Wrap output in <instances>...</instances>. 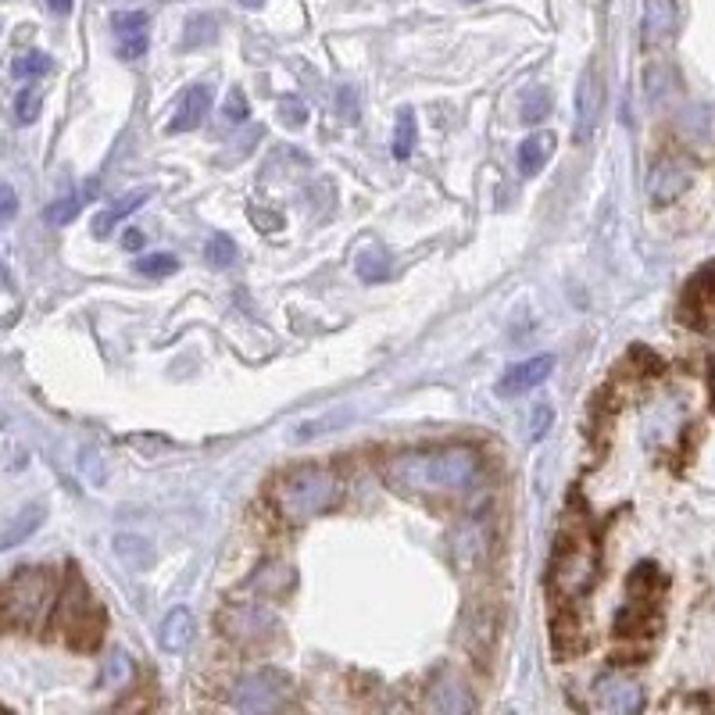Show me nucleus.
<instances>
[{
    "label": "nucleus",
    "instance_id": "1",
    "mask_svg": "<svg viewBox=\"0 0 715 715\" xmlns=\"http://www.w3.org/2000/svg\"><path fill=\"white\" fill-rule=\"evenodd\" d=\"M483 476L480 451L448 443V448L400 451L383 465L386 486L408 497H458L476 486Z\"/></svg>",
    "mask_w": 715,
    "mask_h": 715
},
{
    "label": "nucleus",
    "instance_id": "2",
    "mask_svg": "<svg viewBox=\"0 0 715 715\" xmlns=\"http://www.w3.org/2000/svg\"><path fill=\"white\" fill-rule=\"evenodd\" d=\"M340 480L333 469L326 465H297L272 483V508L279 512L286 522H308L315 515L329 512L340 501Z\"/></svg>",
    "mask_w": 715,
    "mask_h": 715
},
{
    "label": "nucleus",
    "instance_id": "3",
    "mask_svg": "<svg viewBox=\"0 0 715 715\" xmlns=\"http://www.w3.org/2000/svg\"><path fill=\"white\" fill-rule=\"evenodd\" d=\"M54 580L43 569H19L0 586V626L36 629L54 605Z\"/></svg>",
    "mask_w": 715,
    "mask_h": 715
},
{
    "label": "nucleus",
    "instance_id": "4",
    "mask_svg": "<svg viewBox=\"0 0 715 715\" xmlns=\"http://www.w3.org/2000/svg\"><path fill=\"white\" fill-rule=\"evenodd\" d=\"M54 629L76 651H94L100 637H105V612H100V605L79 576H68L65 591L57 594Z\"/></svg>",
    "mask_w": 715,
    "mask_h": 715
},
{
    "label": "nucleus",
    "instance_id": "5",
    "mask_svg": "<svg viewBox=\"0 0 715 715\" xmlns=\"http://www.w3.org/2000/svg\"><path fill=\"white\" fill-rule=\"evenodd\" d=\"M597 583V551L583 537H562L551 558V586L562 601H576L591 594Z\"/></svg>",
    "mask_w": 715,
    "mask_h": 715
},
{
    "label": "nucleus",
    "instance_id": "6",
    "mask_svg": "<svg viewBox=\"0 0 715 715\" xmlns=\"http://www.w3.org/2000/svg\"><path fill=\"white\" fill-rule=\"evenodd\" d=\"M219 626L229 640L240 644V648H268L279 629L276 615L265 605H251V601H243V605H226L219 615Z\"/></svg>",
    "mask_w": 715,
    "mask_h": 715
},
{
    "label": "nucleus",
    "instance_id": "7",
    "mask_svg": "<svg viewBox=\"0 0 715 715\" xmlns=\"http://www.w3.org/2000/svg\"><path fill=\"white\" fill-rule=\"evenodd\" d=\"M286 694H290V680L276 669H254L248 676H240L233 686V705L248 715H262V712H279L286 705Z\"/></svg>",
    "mask_w": 715,
    "mask_h": 715
},
{
    "label": "nucleus",
    "instance_id": "8",
    "mask_svg": "<svg viewBox=\"0 0 715 715\" xmlns=\"http://www.w3.org/2000/svg\"><path fill=\"white\" fill-rule=\"evenodd\" d=\"M601 111H605V82H601V72L591 62L583 68L580 86H576V125H572V140L576 143L591 140L601 122Z\"/></svg>",
    "mask_w": 715,
    "mask_h": 715
},
{
    "label": "nucleus",
    "instance_id": "9",
    "mask_svg": "<svg viewBox=\"0 0 715 715\" xmlns=\"http://www.w3.org/2000/svg\"><path fill=\"white\" fill-rule=\"evenodd\" d=\"M594 705L601 712L629 715L644 708V691L629 676H623V672H608V676L594 680Z\"/></svg>",
    "mask_w": 715,
    "mask_h": 715
},
{
    "label": "nucleus",
    "instance_id": "10",
    "mask_svg": "<svg viewBox=\"0 0 715 715\" xmlns=\"http://www.w3.org/2000/svg\"><path fill=\"white\" fill-rule=\"evenodd\" d=\"M551 372H554V358L551 354H537V358H529V362L512 365L505 376L497 380V394L501 397H522L526 391H534V386H540L543 380H548Z\"/></svg>",
    "mask_w": 715,
    "mask_h": 715
},
{
    "label": "nucleus",
    "instance_id": "11",
    "mask_svg": "<svg viewBox=\"0 0 715 715\" xmlns=\"http://www.w3.org/2000/svg\"><path fill=\"white\" fill-rule=\"evenodd\" d=\"M686 186H691V168L676 162V157H662L648 176V194L654 205H672Z\"/></svg>",
    "mask_w": 715,
    "mask_h": 715
},
{
    "label": "nucleus",
    "instance_id": "12",
    "mask_svg": "<svg viewBox=\"0 0 715 715\" xmlns=\"http://www.w3.org/2000/svg\"><path fill=\"white\" fill-rule=\"evenodd\" d=\"M208 108H211V86L208 82H194L186 86L179 105H176V114H172L168 129L172 133H194V129L208 119Z\"/></svg>",
    "mask_w": 715,
    "mask_h": 715
},
{
    "label": "nucleus",
    "instance_id": "13",
    "mask_svg": "<svg viewBox=\"0 0 715 715\" xmlns=\"http://www.w3.org/2000/svg\"><path fill=\"white\" fill-rule=\"evenodd\" d=\"M111 25H114V40H119V54L125 62H136V57L147 54V14L119 11L111 19Z\"/></svg>",
    "mask_w": 715,
    "mask_h": 715
},
{
    "label": "nucleus",
    "instance_id": "14",
    "mask_svg": "<svg viewBox=\"0 0 715 715\" xmlns=\"http://www.w3.org/2000/svg\"><path fill=\"white\" fill-rule=\"evenodd\" d=\"M644 43L658 47L676 29V0H644Z\"/></svg>",
    "mask_w": 715,
    "mask_h": 715
},
{
    "label": "nucleus",
    "instance_id": "15",
    "mask_svg": "<svg viewBox=\"0 0 715 715\" xmlns=\"http://www.w3.org/2000/svg\"><path fill=\"white\" fill-rule=\"evenodd\" d=\"M194 637H197V623L190 608H172L162 619V629H157V640H162L165 651H186Z\"/></svg>",
    "mask_w": 715,
    "mask_h": 715
},
{
    "label": "nucleus",
    "instance_id": "16",
    "mask_svg": "<svg viewBox=\"0 0 715 715\" xmlns=\"http://www.w3.org/2000/svg\"><path fill=\"white\" fill-rule=\"evenodd\" d=\"M43 519H47V508L43 505H25L19 515H11L8 526L0 529V551H11V548H19V543H25L43 526Z\"/></svg>",
    "mask_w": 715,
    "mask_h": 715
},
{
    "label": "nucleus",
    "instance_id": "17",
    "mask_svg": "<svg viewBox=\"0 0 715 715\" xmlns=\"http://www.w3.org/2000/svg\"><path fill=\"white\" fill-rule=\"evenodd\" d=\"M151 197V190H133V194H125L119 205H111L108 211H100L97 219H94V237L97 240H105L111 229H114V222H122L125 215H133V211H140L143 208V200Z\"/></svg>",
    "mask_w": 715,
    "mask_h": 715
},
{
    "label": "nucleus",
    "instance_id": "18",
    "mask_svg": "<svg viewBox=\"0 0 715 715\" xmlns=\"http://www.w3.org/2000/svg\"><path fill=\"white\" fill-rule=\"evenodd\" d=\"M551 151H554V136L551 133H534L529 140H522V147H519V172H522V176H537V172L548 165Z\"/></svg>",
    "mask_w": 715,
    "mask_h": 715
},
{
    "label": "nucleus",
    "instance_id": "19",
    "mask_svg": "<svg viewBox=\"0 0 715 715\" xmlns=\"http://www.w3.org/2000/svg\"><path fill=\"white\" fill-rule=\"evenodd\" d=\"M415 143H419V122H415V111L405 108L397 111V122H394V157L397 162H408L415 154Z\"/></svg>",
    "mask_w": 715,
    "mask_h": 715
},
{
    "label": "nucleus",
    "instance_id": "20",
    "mask_svg": "<svg viewBox=\"0 0 715 715\" xmlns=\"http://www.w3.org/2000/svg\"><path fill=\"white\" fill-rule=\"evenodd\" d=\"M354 268H358V276H362L365 283H380V279L391 276V268H394L391 251H383V248H369V251L358 254Z\"/></svg>",
    "mask_w": 715,
    "mask_h": 715
},
{
    "label": "nucleus",
    "instance_id": "21",
    "mask_svg": "<svg viewBox=\"0 0 715 715\" xmlns=\"http://www.w3.org/2000/svg\"><path fill=\"white\" fill-rule=\"evenodd\" d=\"M114 551H119V558L129 565V569H147L154 562V551H151V543L147 540H140V537H119L114 540Z\"/></svg>",
    "mask_w": 715,
    "mask_h": 715
},
{
    "label": "nucleus",
    "instance_id": "22",
    "mask_svg": "<svg viewBox=\"0 0 715 715\" xmlns=\"http://www.w3.org/2000/svg\"><path fill=\"white\" fill-rule=\"evenodd\" d=\"M437 712H465L472 708V697L462 683H448V686H433V701H429Z\"/></svg>",
    "mask_w": 715,
    "mask_h": 715
},
{
    "label": "nucleus",
    "instance_id": "23",
    "mask_svg": "<svg viewBox=\"0 0 715 715\" xmlns=\"http://www.w3.org/2000/svg\"><path fill=\"white\" fill-rule=\"evenodd\" d=\"M205 257H208L211 268H229V265L237 262V243L229 240L226 233H215V237L205 243Z\"/></svg>",
    "mask_w": 715,
    "mask_h": 715
},
{
    "label": "nucleus",
    "instance_id": "24",
    "mask_svg": "<svg viewBox=\"0 0 715 715\" xmlns=\"http://www.w3.org/2000/svg\"><path fill=\"white\" fill-rule=\"evenodd\" d=\"M179 268V257H172V254H143V257H136V272L140 276H151V279H165V276H172V272Z\"/></svg>",
    "mask_w": 715,
    "mask_h": 715
},
{
    "label": "nucleus",
    "instance_id": "25",
    "mask_svg": "<svg viewBox=\"0 0 715 715\" xmlns=\"http://www.w3.org/2000/svg\"><path fill=\"white\" fill-rule=\"evenodd\" d=\"M11 72H14V76H19V79H36V76H47V72H51V57L43 54V51H29V54H22V57H14Z\"/></svg>",
    "mask_w": 715,
    "mask_h": 715
},
{
    "label": "nucleus",
    "instance_id": "26",
    "mask_svg": "<svg viewBox=\"0 0 715 715\" xmlns=\"http://www.w3.org/2000/svg\"><path fill=\"white\" fill-rule=\"evenodd\" d=\"M543 114H551V94L543 86H529L522 94V119L526 122H540Z\"/></svg>",
    "mask_w": 715,
    "mask_h": 715
},
{
    "label": "nucleus",
    "instance_id": "27",
    "mask_svg": "<svg viewBox=\"0 0 715 715\" xmlns=\"http://www.w3.org/2000/svg\"><path fill=\"white\" fill-rule=\"evenodd\" d=\"M205 40H215V19H205V14H197V19H190V25H186L183 47L194 51V47H200Z\"/></svg>",
    "mask_w": 715,
    "mask_h": 715
},
{
    "label": "nucleus",
    "instance_id": "28",
    "mask_svg": "<svg viewBox=\"0 0 715 715\" xmlns=\"http://www.w3.org/2000/svg\"><path fill=\"white\" fill-rule=\"evenodd\" d=\"M14 114H19L22 125L36 122V114H40V94L33 90V86H25V90L14 97Z\"/></svg>",
    "mask_w": 715,
    "mask_h": 715
},
{
    "label": "nucleus",
    "instance_id": "29",
    "mask_svg": "<svg viewBox=\"0 0 715 715\" xmlns=\"http://www.w3.org/2000/svg\"><path fill=\"white\" fill-rule=\"evenodd\" d=\"M222 111H226V122H248V114H251L248 94H243L240 86H237V90H229V94H226V108H222Z\"/></svg>",
    "mask_w": 715,
    "mask_h": 715
},
{
    "label": "nucleus",
    "instance_id": "30",
    "mask_svg": "<svg viewBox=\"0 0 715 715\" xmlns=\"http://www.w3.org/2000/svg\"><path fill=\"white\" fill-rule=\"evenodd\" d=\"M79 208H82V197H65V200H57V205H51V208H47V222H54V226H65V222L76 219Z\"/></svg>",
    "mask_w": 715,
    "mask_h": 715
},
{
    "label": "nucleus",
    "instance_id": "31",
    "mask_svg": "<svg viewBox=\"0 0 715 715\" xmlns=\"http://www.w3.org/2000/svg\"><path fill=\"white\" fill-rule=\"evenodd\" d=\"M337 111H340V119H343V122H358V119H362V105H358V90H351V86H340V94H337Z\"/></svg>",
    "mask_w": 715,
    "mask_h": 715
},
{
    "label": "nucleus",
    "instance_id": "32",
    "mask_svg": "<svg viewBox=\"0 0 715 715\" xmlns=\"http://www.w3.org/2000/svg\"><path fill=\"white\" fill-rule=\"evenodd\" d=\"M279 119H283L286 125H294V129H300V125H305V122H308V108H305V105H300V100H290V97H286V100H283V105H279Z\"/></svg>",
    "mask_w": 715,
    "mask_h": 715
},
{
    "label": "nucleus",
    "instance_id": "33",
    "mask_svg": "<svg viewBox=\"0 0 715 715\" xmlns=\"http://www.w3.org/2000/svg\"><path fill=\"white\" fill-rule=\"evenodd\" d=\"M129 676V658L122 654V651H114L111 658H108V669H105V683L108 686H119L122 680Z\"/></svg>",
    "mask_w": 715,
    "mask_h": 715
},
{
    "label": "nucleus",
    "instance_id": "34",
    "mask_svg": "<svg viewBox=\"0 0 715 715\" xmlns=\"http://www.w3.org/2000/svg\"><path fill=\"white\" fill-rule=\"evenodd\" d=\"M14 215H19V194L8 183H0V222L14 219Z\"/></svg>",
    "mask_w": 715,
    "mask_h": 715
},
{
    "label": "nucleus",
    "instance_id": "35",
    "mask_svg": "<svg viewBox=\"0 0 715 715\" xmlns=\"http://www.w3.org/2000/svg\"><path fill=\"white\" fill-rule=\"evenodd\" d=\"M251 219L257 222V226H272V229H283V215H276V211H265L262 215V208H251Z\"/></svg>",
    "mask_w": 715,
    "mask_h": 715
},
{
    "label": "nucleus",
    "instance_id": "36",
    "mask_svg": "<svg viewBox=\"0 0 715 715\" xmlns=\"http://www.w3.org/2000/svg\"><path fill=\"white\" fill-rule=\"evenodd\" d=\"M548 422H551V408L540 405V408H537V419H534V437H537V440L548 433Z\"/></svg>",
    "mask_w": 715,
    "mask_h": 715
},
{
    "label": "nucleus",
    "instance_id": "37",
    "mask_svg": "<svg viewBox=\"0 0 715 715\" xmlns=\"http://www.w3.org/2000/svg\"><path fill=\"white\" fill-rule=\"evenodd\" d=\"M122 243H125L129 251H140V248H143V233H140V229H133V233L122 237Z\"/></svg>",
    "mask_w": 715,
    "mask_h": 715
},
{
    "label": "nucleus",
    "instance_id": "38",
    "mask_svg": "<svg viewBox=\"0 0 715 715\" xmlns=\"http://www.w3.org/2000/svg\"><path fill=\"white\" fill-rule=\"evenodd\" d=\"M47 8L57 11V14H68L72 11V0H47Z\"/></svg>",
    "mask_w": 715,
    "mask_h": 715
},
{
    "label": "nucleus",
    "instance_id": "39",
    "mask_svg": "<svg viewBox=\"0 0 715 715\" xmlns=\"http://www.w3.org/2000/svg\"><path fill=\"white\" fill-rule=\"evenodd\" d=\"M240 4H243V8H262L265 0H240Z\"/></svg>",
    "mask_w": 715,
    "mask_h": 715
},
{
    "label": "nucleus",
    "instance_id": "40",
    "mask_svg": "<svg viewBox=\"0 0 715 715\" xmlns=\"http://www.w3.org/2000/svg\"><path fill=\"white\" fill-rule=\"evenodd\" d=\"M4 283H8V276H4V268H0V286H4Z\"/></svg>",
    "mask_w": 715,
    "mask_h": 715
},
{
    "label": "nucleus",
    "instance_id": "41",
    "mask_svg": "<svg viewBox=\"0 0 715 715\" xmlns=\"http://www.w3.org/2000/svg\"><path fill=\"white\" fill-rule=\"evenodd\" d=\"M712 391H715V362H712Z\"/></svg>",
    "mask_w": 715,
    "mask_h": 715
}]
</instances>
